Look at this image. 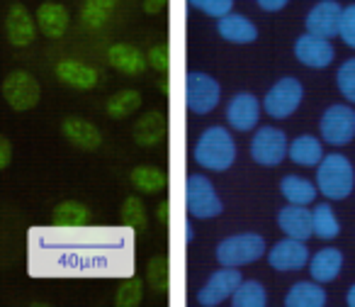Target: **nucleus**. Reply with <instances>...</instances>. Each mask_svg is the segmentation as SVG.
Segmentation results:
<instances>
[{
	"label": "nucleus",
	"mask_w": 355,
	"mask_h": 307,
	"mask_svg": "<svg viewBox=\"0 0 355 307\" xmlns=\"http://www.w3.org/2000/svg\"><path fill=\"white\" fill-rule=\"evenodd\" d=\"M61 137L80 151H98L103 147V132L98 124L78 115H69L61 119Z\"/></svg>",
	"instance_id": "2eb2a0df"
},
{
	"label": "nucleus",
	"mask_w": 355,
	"mask_h": 307,
	"mask_svg": "<svg viewBox=\"0 0 355 307\" xmlns=\"http://www.w3.org/2000/svg\"><path fill=\"white\" fill-rule=\"evenodd\" d=\"M144 105V95L137 88H122L105 100V113L112 119H127L137 115Z\"/></svg>",
	"instance_id": "bb28decb"
},
{
	"label": "nucleus",
	"mask_w": 355,
	"mask_h": 307,
	"mask_svg": "<svg viewBox=\"0 0 355 307\" xmlns=\"http://www.w3.org/2000/svg\"><path fill=\"white\" fill-rule=\"evenodd\" d=\"M326 302L329 295L316 281H297L285 295V307H324Z\"/></svg>",
	"instance_id": "393cba45"
},
{
	"label": "nucleus",
	"mask_w": 355,
	"mask_h": 307,
	"mask_svg": "<svg viewBox=\"0 0 355 307\" xmlns=\"http://www.w3.org/2000/svg\"><path fill=\"white\" fill-rule=\"evenodd\" d=\"M119 0H83V8H80V22H83L88 30H103L110 22V17L117 10Z\"/></svg>",
	"instance_id": "c756f323"
},
{
	"label": "nucleus",
	"mask_w": 355,
	"mask_h": 307,
	"mask_svg": "<svg viewBox=\"0 0 355 307\" xmlns=\"http://www.w3.org/2000/svg\"><path fill=\"white\" fill-rule=\"evenodd\" d=\"M340 13H343V8L338 0H319L304 17L306 32L324 37V40H334V37H338Z\"/></svg>",
	"instance_id": "dca6fc26"
},
{
	"label": "nucleus",
	"mask_w": 355,
	"mask_h": 307,
	"mask_svg": "<svg viewBox=\"0 0 355 307\" xmlns=\"http://www.w3.org/2000/svg\"><path fill=\"white\" fill-rule=\"evenodd\" d=\"M287 147H290L287 134L280 127L266 124V127L256 129L248 151H251L253 164L263 166V169H275L287 159Z\"/></svg>",
	"instance_id": "6e6552de"
},
{
	"label": "nucleus",
	"mask_w": 355,
	"mask_h": 307,
	"mask_svg": "<svg viewBox=\"0 0 355 307\" xmlns=\"http://www.w3.org/2000/svg\"><path fill=\"white\" fill-rule=\"evenodd\" d=\"M319 137L321 142L331 144V147H348L355 139L353 105H345V103L329 105L319 119Z\"/></svg>",
	"instance_id": "1a4fd4ad"
},
{
	"label": "nucleus",
	"mask_w": 355,
	"mask_h": 307,
	"mask_svg": "<svg viewBox=\"0 0 355 307\" xmlns=\"http://www.w3.org/2000/svg\"><path fill=\"white\" fill-rule=\"evenodd\" d=\"M10 164H12V142L6 134H0V171H6Z\"/></svg>",
	"instance_id": "ea45409f"
},
{
	"label": "nucleus",
	"mask_w": 355,
	"mask_h": 307,
	"mask_svg": "<svg viewBox=\"0 0 355 307\" xmlns=\"http://www.w3.org/2000/svg\"><path fill=\"white\" fill-rule=\"evenodd\" d=\"M3 32H6V40L10 42L12 47H17V49H27V47L35 44L37 35H40V27H37L35 15H32L22 3H12L6 13Z\"/></svg>",
	"instance_id": "f8f14e48"
},
{
	"label": "nucleus",
	"mask_w": 355,
	"mask_h": 307,
	"mask_svg": "<svg viewBox=\"0 0 355 307\" xmlns=\"http://www.w3.org/2000/svg\"><path fill=\"white\" fill-rule=\"evenodd\" d=\"M345 305L348 307H355V285L348 288V295H345Z\"/></svg>",
	"instance_id": "c03bdc74"
},
{
	"label": "nucleus",
	"mask_w": 355,
	"mask_h": 307,
	"mask_svg": "<svg viewBox=\"0 0 355 307\" xmlns=\"http://www.w3.org/2000/svg\"><path fill=\"white\" fill-rule=\"evenodd\" d=\"M3 100L8 108L15 113H30L40 105L42 100V85L35 74L25 69H15L3 81Z\"/></svg>",
	"instance_id": "0eeeda50"
},
{
	"label": "nucleus",
	"mask_w": 355,
	"mask_h": 307,
	"mask_svg": "<svg viewBox=\"0 0 355 307\" xmlns=\"http://www.w3.org/2000/svg\"><path fill=\"white\" fill-rule=\"evenodd\" d=\"M129 183L139 195H158L168 185V176L158 166L141 164L129 171Z\"/></svg>",
	"instance_id": "a878e982"
},
{
	"label": "nucleus",
	"mask_w": 355,
	"mask_h": 307,
	"mask_svg": "<svg viewBox=\"0 0 355 307\" xmlns=\"http://www.w3.org/2000/svg\"><path fill=\"white\" fill-rule=\"evenodd\" d=\"M119 217L127 224L132 232H146L148 227V215H146V205L139 195H129L124 198L122 208H119Z\"/></svg>",
	"instance_id": "72a5a7b5"
},
{
	"label": "nucleus",
	"mask_w": 355,
	"mask_h": 307,
	"mask_svg": "<svg viewBox=\"0 0 355 307\" xmlns=\"http://www.w3.org/2000/svg\"><path fill=\"white\" fill-rule=\"evenodd\" d=\"M336 88H338V93L350 105H355V56L338 66V71H336Z\"/></svg>",
	"instance_id": "c9c22d12"
},
{
	"label": "nucleus",
	"mask_w": 355,
	"mask_h": 307,
	"mask_svg": "<svg viewBox=\"0 0 355 307\" xmlns=\"http://www.w3.org/2000/svg\"><path fill=\"white\" fill-rule=\"evenodd\" d=\"M256 3L263 13H280V10H285L290 0H256Z\"/></svg>",
	"instance_id": "a19ab883"
},
{
	"label": "nucleus",
	"mask_w": 355,
	"mask_h": 307,
	"mask_svg": "<svg viewBox=\"0 0 355 307\" xmlns=\"http://www.w3.org/2000/svg\"><path fill=\"white\" fill-rule=\"evenodd\" d=\"M51 222L64 229H80L90 222V210L80 200H61L51 210Z\"/></svg>",
	"instance_id": "cd10ccee"
},
{
	"label": "nucleus",
	"mask_w": 355,
	"mask_h": 307,
	"mask_svg": "<svg viewBox=\"0 0 355 307\" xmlns=\"http://www.w3.org/2000/svg\"><path fill=\"white\" fill-rule=\"evenodd\" d=\"M277 227L285 237L292 239H306L314 237V222H311V210L306 205H292L287 203L285 208L277 213Z\"/></svg>",
	"instance_id": "a211bd4d"
},
{
	"label": "nucleus",
	"mask_w": 355,
	"mask_h": 307,
	"mask_svg": "<svg viewBox=\"0 0 355 307\" xmlns=\"http://www.w3.org/2000/svg\"><path fill=\"white\" fill-rule=\"evenodd\" d=\"M105 59H107L110 69H114L117 74H122V76H129V78H134V76H141L144 71L148 69L146 54H141L137 47L127 44V42H117V44L110 47L107 54H105Z\"/></svg>",
	"instance_id": "aec40b11"
},
{
	"label": "nucleus",
	"mask_w": 355,
	"mask_h": 307,
	"mask_svg": "<svg viewBox=\"0 0 355 307\" xmlns=\"http://www.w3.org/2000/svg\"><path fill=\"white\" fill-rule=\"evenodd\" d=\"M146 281L158 295H166L171 290V263L163 254H156L146 261Z\"/></svg>",
	"instance_id": "473e14b6"
},
{
	"label": "nucleus",
	"mask_w": 355,
	"mask_h": 307,
	"mask_svg": "<svg viewBox=\"0 0 355 307\" xmlns=\"http://www.w3.org/2000/svg\"><path fill=\"white\" fill-rule=\"evenodd\" d=\"M35 20H37V27L40 32L46 37V40H61V37L69 32V25H71V13L66 6L61 3H42L35 13Z\"/></svg>",
	"instance_id": "412c9836"
},
{
	"label": "nucleus",
	"mask_w": 355,
	"mask_h": 307,
	"mask_svg": "<svg viewBox=\"0 0 355 307\" xmlns=\"http://www.w3.org/2000/svg\"><path fill=\"white\" fill-rule=\"evenodd\" d=\"M295 59L300 61L302 66L306 69H329L336 59V49L331 44V40H324V37H316V35H300L295 40Z\"/></svg>",
	"instance_id": "ddd939ff"
},
{
	"label": "nucleus",
	"mask_w": 355,
	"mask_h": 307,
	"mask_svg": "<svg viewBox=\"0 0 355 307\" xmlns=\"http://www.w3.org/2000/svg\"><path fill=\"white\" fill-rule=\"evenodd\" d=\"M188 3L195 10H200L207 17H214V20H219V17L229 15L234 10V0H188Z\"/></svg>",
	"instance_id": "e433bc0d"
},
{
	"label": "nucleus",
	"mask_w": 355,
	"mask_h": 307,
	"mask_svg": "<svg viewBox=\"0 0 355 307\" xmlns=\"http://www.w3.org/2000/svg\"><path fill=\"white\" fill-rule=\"evenodd\" d=\"M340 268H343V251L336 247H324L314 256H309L311 281L321 283V285L334 283L340 276Z\"/></svg>",
	"instance_id": "5701e85b"
},
{
	"label": "nucleus",
	"mask_w": 355,
	"mask_h": 307,
	"mask_svg": "<svg viewBox=\"0 0 355 307\" xmlns=\"http://www.w3.org/2000/svg\"><path fill=\"white\" fill-rule=\"evenodd\" d=\"M338 37L345 47L355 49V3L348 8H343L340 13V25H338Z\"/></svg>",
	"instance_id": "58836bf2"
},
{
	"label": "nucleus",
	"mask_w": 355,
	"mask_h": 307,
	"mask_svg": "<svg viewBox=\"0 0 355 307\" xmlns=\"http://www.w3.org/2000/svg\"><path fill=\"white\" fill-rule=\"evenodd\" d=\"M243 281L241 271L232 266H222L207 278L202 288L198 290V305L200 307H219L222 302L232 300L234 290Z\"/></svg>",
	"instance_id": "9d476101"
},
{
	"label": "nucleus",
	"mask_w": 355,
	"mask_h": 307,
	"mask_svg": "<svg viewBox=\"0 0 355 307\" xmlns=\"http://www.w3.org/2000/svg\"><path fill=\"white\" fill-rule=\"evenodd\" d=\"M311 222H314V234L316 239H324V242H334L340 234V222L338 215L334 213L329 203H319L311 210Z\"/></svg>",
	"instance_id": "7c9ffc66"
},
{
	"label": "nucleus",
	"mask_w": 355,
	"mask_h": 307,
	"mask_svg": "<svg viewBox=\"0 0 355 307\" xmlns=\"http://www.w3.org/2000/svg\"><path fill=\"white\" fill-rule=\"evenodd\" d=\"M166 115L163 110H148V113L139 115V119H134L132 124V139L137 147L151 149L158 147L166 137Z\"/></svg>",
	"instance_id": "6ab92c4d"
},
{
	"label": "nucleus",
	"mask_w": 355,
	"mask_h": 307,
	"mask_svg": "<svg viewBox=\"0 0 355 307\" xmlns=\"http://www.w3.org/2000/svg\"><path fill=\"white\" fill-rule=\"evenodd\" d=\"M141 302H144V283H141V278H127V281L117 288L114 305H117V307H139Z\"/></svg>",
	"instance_id": "f704fd0d"
},
{
	"label": "nucleus",
	"mask_w": 355,
	"mask_h": 307,
	"mask_svg": "<svg viewBox=\"0 0 355 307\" xmlns=\"http://www.w3.org/2000/svg\"><path fill=\"white\" fill-rule=\"evenodd\" d=\"M168 6V0H141V10L146 13V15H158V13H163Z\"/></svg>",
	"instance_id": "79ce46f5"
},
{
	"label": "nucleus",
	"mask_w": 355,
	"mask_h": 307,
	"mask_svg": "<svg viewBox=\"0 0 355 307\" xmlns=\"http://www.w3.org/2000/svg\"><path fill=\"white\" fill-rule=\"evenodd\" d=\"M195 161L205 171H217V174L232 169L236 161V142L232 132L222 124H212L205 129L195 144Z\"/></svg>",
	"instance_id": "f257e3e1"
},
{
	"label": "nucleus",
	"mask_w": 355,
	"mask_h": 307,
	"mask_svg": "<svg viewBox=\"0 0 355 307\" xmlns=\"http://www.w3.org/2000/svg\"><path fill=\"white\" fill-rule=\"evenodd\" d=\"M234 307H266L268 290L261 281H241L232 295Z\"/></svg>",
	"instance_id": "2f4dec72"
},
{
	"label": "nucleus",
	"mask_w": 355,
	"mask_h": 307,
	"mask_svg": "<svg viewBox=\"0 0 355 307\" xmlns=\"http://www.w3.org/2000/svg\"><path fill=\"white\" fill-rule=\"evenodd\" d=\"M146 64H148V69H153L156 74L166 76L168 71H171V49H168V44H163V42L153 44L151 49L146 51Z\"/></svg>",
	"instance_id": "4c0bfd02"
},
{
	"label": "nucleus",
	"mask_w": 355,
	"mask_h": 307,
	"mask_svg": "<svg viewBox=\"0 0 355 307\" xmlns=\"http://www.w3.org/2000/svg\"><path fill=\"white\" fill-rule=\"evenodd\" d=\"M222 103V85L205 71H190L185 76V108L190 115H209Z\"/></svg>",
	"instance_id": "39448f33"
},
{
	"label": "nucleus",
	"mask_w": 355,
	"mask_h": 307,
	"mask_svg": "<svg viewBox=\"0 0 355 307\" xmlns=\"http://www.w3.org/2000/svg\"><path fill=\"white\" fill-rule=\"evenodd\" d=\"M355 188V169L343 154H324L321 164L316 166V190L326 200H345Z\"/></svg>",
	"instance_id": "f03ea898"
},
{
	"label": "nucleus",
	"mask_w": 355,
	"mask_h": 307,
	"mask_svg": "<svg viewBox=\"0 0 355 307\" xmlns=\"http://www.w3.org/2000/svg\"><path fill=\"white\" fill-rule=\"evenodd\" d=\"M309 249H306V242L302 239H292L285 237L280 242H275L270 249L266 251V261L272 271L280 273H292V271H302V268L309 263Z\"/></svg>",
	"instance_id": "9b49d317"
},
{
	"label": "nucleus",
	"mask_w": 355,
	"mask_h": 307,
	"mask_svg": "<svg viewBox=\"0 0 355 307\" xmlns=\"http://www.w3.org/2000/svg\"><path fill=\"white\" fill-rule=\"evenodd\" d=\"M217 35L229 44H253L258 40V27L241 13H229L217 20Z\"/></svg>",
	"instance_id": "4be33fe9"
},
{
	"label": "nucleus",
	"mask_w": 355,
	"mask_h": 307,
	"mask_svg": "<svg viewBox=\"0 0 355 307\" xmlns=\"http://www.w3.org/2000/svg\"><path fill=\"white\" fill-rule=\"evenodd\" d=\"M280 193L287 203L306 205V208H309V205L316 200V195H319V190H316V183H311L309 179H302V176L292 174L280 181Z\"/></svg>",
	"instance_id": "c85d7f7f"
},
{
	"label": "nucleus",
	"mask_w": 355,
	"mask_h": 307,
	"mask_svg": "<svg viewBox=\"0 0 355 307\" xmlns=\"http://www.w3.org/2000/svg\"><path fill=\"white\" fill-rule=\"evenodd\" d=\"M268 247L266 239L258 232H241V234H232V237H224L217 244V261L222 266H232V268H241L248 263H256L266 256Z\"/></svg>",
	"instance_id": "7ed1b4c3"
},
{
	"label": "nucleus",
	"mask_w": 355,
	"mask_h": 307,
	"mask_svg": "<svg viewBox=\"0 0 355 307\" xmlns=\"http://www.w3.org/2000/svg\"><path fill=\"white\" fill-rule=\"evenodd\" d=\"M156 217L161 227H168V222H171V200H161V203H158Z\"/></svg>",
	"instance_id": "37998d69"
},
{
	"label": "nucleus",
	"mask_w": 355,
	"mask_h": 307,
	"mask_svg": "<svg viewBox=\"0 0 355 307\" xmlns=\"http://www.w3.org/2000/svg\"><path fill=\"white\" fill-rule=\"evenodd\" d=\"M287 159L297 166H304V169L319 166L321 159H324L321 137H314V134H300V137H295L290 142V147H287Z\"/></svg>",
	"instance_id": "b1692460"
},
{
	"label": "nucleus",
	"mask_w": 355,
	"mask_h": 307,
	"mask_svg": "<svg viewBox=\"0 0 355 307\" xmlns=\"http://www.w3.org/2000/svg\"><path fill=\"white\" fill-rule=\"evenodd\" d=\"M302 100H304V85H302L300 78H295V76H285V78L275 81V83L268 88L261 105L268 117L287 119L300 110Z\"/></svg>",
	"instance_id": "423d86ee"
},
{
	"label": "nucleus",
	"mask_w": 355,
	"mask_h": 307,
	"mask_svg": "<svg viewBox=\"0 0 355 307\" xmlns=\"http://www.w3.org/2000/svg\"><path fill=\"white\" fill-rule=\"evenodd\" d=\"M185 210L193 219H214L224 213V203L219 198L212 181L202 174H190L185 181Z\"/></svg>",
	"instance_id": "20e7f679"
},
{
	"label": "nucleus",
	"mask_w": 355,
	"mask_h": 307,
	"mask_svg": "<svg viewBox=\"0 0 355 307\" xmlns=\"http://www.w3.org/2000/svg\"><path fill=\"white\" fill-rule=\"evenodd\" d=\"M261 100L256 98L253 93H234L232 100L227 103V110H224V115H227V124L232 129H236V132H253V129L258 127V119H261Z\"/></svg>",
	"instance_id": "4468645a"
},
{
	"label": "nucleus",
	"mask_w": 355,
	"mask_h": 307,
	"mask_svg": "<svg viewBox=\"0 0 355 307\" xmlns=\"http://www.w3.org/2000/svg\"><path fill=\"white\" fill-rule=\"evenodd\" d=\"M54 76L59 78V83L69 85L73 90H93L100 85V71L78 59L59 61L54 66Z\"/></svg>",
	"instance_id": "f3484780"
},
{
	"label": "nucleus",
	"mask_w": 355,
	"mask_h": 307,
	"mask_svg": "<svg viewBox=\"0 0 355 307\" xmlns=\"http://www.w3.org/2000/svg\"><path fill=\"white\" fill-rule=\"evenodd\" d=\"M185 234H188V237H185V239H188V242H193V227L185 229Z\"/></svg>",
	"instance_id": "a18cd8bd"
}]
</instances>
